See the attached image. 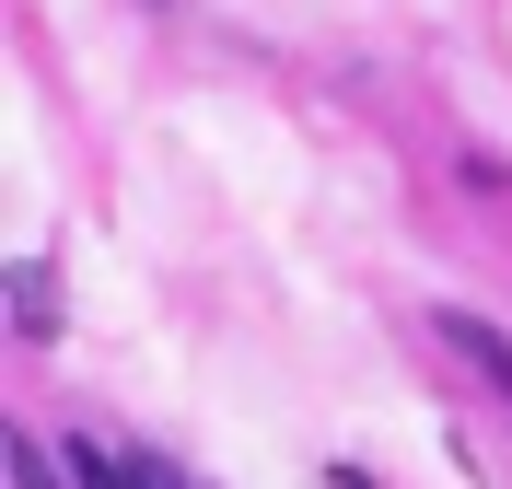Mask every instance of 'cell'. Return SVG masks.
<instances>
[{"mask_svg": "<svg viewBox=\"0 0 512 489\" xmlns=\"http://www.w3.org/2000/svg\"><path fill=\"white\" fill-rule=\"evenodd\" d=\"M443 338H454V350H466V361H478V373H489V385L512 396V338H501V326H489V315H466V303H443Z\"/></svg>", "mask_w": 512, "mask_h": 489, "instance_id": "obj_1", "label": "cell"}, {"mask_svg": "<svg viewBox=\"0 0 512 489\" xmlns=\"http://www.w3.org/2000/svg\"><path fill=\"white\" fill-rule=\"evenodd\" d=\"M12 489H82V478H70V455H47V443L12 431Z\"/></svg>", "mask_w": 512, "mask_h": 489, "instance_id": "obj_2", "label": "cell"}, {"mask_svg": "<svg viewBox=\"0 0 512 489\" xmlns=\"http://www.w3.org/2000/svg\"><path fill=\"white\" fill-rule=\"evenodd\" d=\"M12 326H47V268H12Z\"/></svg>", "mask_w": 512, "mask_h": 489, "instance_id": "obj_3", "label": "cell"}]
</instances>
